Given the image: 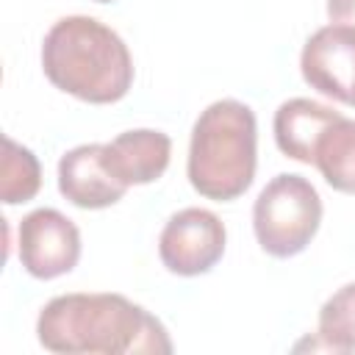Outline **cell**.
<instances>
[{
	"label": "cell",
	"instance_id": "obj_1",
	"mask_svg": "<svg viewBox=\"0 0 355 355\" xmlns=\"http://www.w3.org/2000/svg\"><path fill=\"white\" fill-rule=\"evenodd\" d=\"M39 344L64 355L172 352L166 327L122 294H58L36 319Z\"/></svg>",
	"mask_w": 355,
	"mask_h": 355
},
{
	"label": "cell",
	"instance_id": "obj_2",
	"mask_svg": "<svg viewBox=\"0 0 355 355\" xmlns=\"http://www.w3.org/2000/svg\"><path fill=\"white\" fill-rule=\"evenodd\" d=\"M42 69L55 89L94 105L122 100L133 83V58L122 36L83 14L61 17L44 33Z\"/></svg>",
	"mask_w": 355,
	"mask_h": 355
},
{
	"label": "cell",
	"instance_id": "obj_3",
	"mask_svg": "<svg viewBox=\"0 0 355 355\" xmlns=\"http://www.w3.org/2000/svg\"><path fill=\"white\" fill-rule=\"evenodd\" d=\"M258 166V125L247 103L216 100L191 128L189 183L208 200L227 202L241 197Z\"/></svg>",
	"mask_w": 355,
	"mask_h": 355
},
{
	"label": "cell",
	"instance_id": "obj_4",
	"mask_svg": "<svg viewBox=\"0 0 355 355\" xmlns=\"http://www.w3.org/2000/svg\"><path fill=\"white\" fill-rule=\"evenodd\" d=\"M322 222V200L313 183L294 172L275 175L252 205V227L263 252L291 258L302 252Z\"/></svg>",
	"mask_w": 355,
	"mask_h": 355
},
{
	"label": "cell",
	"instance_id": "obj_5",
	"mask_svg": "<svg viewBox=\"0 0 355 355\" xmlns=\"http://www.w3.org/2000/svg\"><path fill=\"white\" fill-rule=\"evenodd\" d=\"M225 241L227 230L214 211L183 208L166 219L158 239V255L172 275L197 277L219 263Z\"/></svg>",
	"mask_w": 355,
	"mask_h": 355
},
{
	"label": "cell",
	"instance_id": "obj_6",
	"mask_svg": "<svg viewBox=\"0 0 355 355\" xmlns=\"http://www.w3.org/2000/svg\"><path fill=\"white\" fill-rule=\"evenodd\" d=\"M17 252L28 275L53 280L78 266L80 230L55 208H36L22 216L17 230Z\"/></svg>",
	"mask_w": 355,
	"mask_h": 355
},
{
	"label": "cell",
	"instance_id": "obj_7",
	"mask_svg": "<svg viewBox=\"0 0 355 355\" xmlns=\"http://www.w3.org/2000/svg\"><path fill=\"white\" fill-rule=\"evenodd\" d=\"M300 69L319 94L355 105V28L330 22L313 31L302 47Z\"/></svg>",
	"mask_w": 355,
	"mask_h": 355
},
{
	"label": "cell",
	"instance_id": "obj_8",
	"mask_svg": "<svg viewBox=\"0 0 355 355\" xmlns=\"http://www.w3.org/2000/svg\"><path fill=\"white\" fill-rule=\"evenodd\" d=\"M58 191L72 205L97 211L119 202L128 186L108 172L103 161V144H78L58 161Z\"/></svg>",
	"mask_w": 355,
	"mask_h": 355
},
{
	"label": "cell",
	"instance_id": "obj_9",
	"mask_svg": "<svg viewBox=\"0 0 355 355\" xmlns=\"http://www.w3.org/2000/svg\"><path fill=\"white\" fill-rule=\"evenodd\" d=\"M172 155V139L153 128L125 130L103 144V161L108 172L125 186H144L158 180Z\"/></svg>",
	"mask_w": 355,
	"mask_h": 355
},
{
	"label": "cell",
	"instance_id": "obj_10",
	"mask_svg": "<svg viewBox=\"0 0 355 355\" xmlns=\"http://www.w3.org/2000/svg\"><path fill=\"white\" fill-rule=\"evenodd\" d=\"M338 116H341V111H333L330 105L308 100V97H291V100L280 103V108L275 111V122H272L277 150L286 158L313 164V147H316L319 136Z\"/></svg>",
	"mask_w": 355,
	"mask_h": 355
},
{
	"label": "cell",
	"instance_id": "obj_11",
	"mask_svg": "<svg viewBox=\"0 0 355 355\" xmlns=\"http://www.w3.org/2000/svg\"><path fill=\"white\" fill-rule=\"evenodd\" d=\"M313 166L327 186L344 194H355V119L344 114L324 128L313 147Z\"/></svg>",
	"mask_w": 355,
	"mask_h": 355
},
{
	"label": "cell",
	"instance_id": "obj_12",
	"mask_svg": "<svg viewBox=\"0 0 355 355\" xmlns=\"http://www.w3.org/2000/svg\"><path fill=\"white\" fill-rule=\"evenodd\" d=\"M42 186L39 158L17 144L11 136H3V164H0V197L6 205H19L36 197Z\"/></svg>",
	"mask_w": 355,
	"mask_h": 355
},
{
	"label": "cell",
	"instance_id": "obj_13",
	"mask_svg": "<svg viewBox=\"0 0 355 355\" xmlns=\"http://www.w3.org/2000/svg\"><path fill=\"white\" fill-rule=\"evenodd\" d=\"M319 338L333 352L355 349V283L341 286L319 308Z\"/></svg>",
	"mask_w": 355,
	"mask_h": 355
},
{
	"label": "cell",
	"instance_id": "obj_14",
	"mask_svg": "<svg viewBox=\"0 0 355 355\" xmlns=\"http://www.w3.org/2000/svg\"><path fill=\"white\" fill-rule=\"evenodd\" d=\"M327 17L330 22L355 28V0H327Z\"/></svg>",
	"mask_w": 355,
	"mask_h": 355
},
{
	"label": "cell",
	"instance_id": "obj_15",
	"mask_svg": "<svg viewBox=\"0 0 355 355\" xmlns=\"http://www.w3.org/2000/svg\"><path fill=\"white\" fill-rule=\"evenodd\" d=\"M94 3H114V0H94Z\"/></svg>",
	"mask_w": 355,
	"mask_h": 355
}]
</instances>
